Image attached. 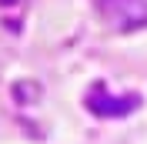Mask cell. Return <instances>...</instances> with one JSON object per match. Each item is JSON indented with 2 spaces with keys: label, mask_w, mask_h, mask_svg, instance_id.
Masks as SVG:
<instances>
[{
  "label": "cell",
  "mask_w": 147,
  "mask_h": 144,
  "mask_svg": "<svg viewBox=\"0 0 147 144\" xmlns=\"http://www.w3.org/2000/svg\"><path fill=\"white\" fill-rule=\"evenodd\" d=\"M134 104H137L134 97H120V101H104L100 94H97V97L90 101V107L97 111V114H127V111L134 107Z\"/></svg>",
  "instance_id": "1"
}]
</instances>
